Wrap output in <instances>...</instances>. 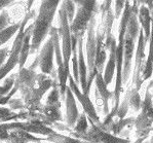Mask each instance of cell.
<instances>
[{
  "instance_id": "39",
  "label": "cell",
  "mask_w": 153,
  "mask_h": 143,
  "mask_svg": "<svg viewBox=\"0 0 153 143\" xmlns=\"http://www.w3.org/2000/svg\"><path fill=\"white\" fill-rule=\"evenodd\" d=\"M152 131H153V128H152ZM150 143H153V136L151 137V140H150Z\"/></svg>"
},
{
  "instance_id": "21",
  "label": "cell",
  "mask_w": 153,
  "mask_h": 143,
  "mask_svg": "<svg viewBox=\"0 0 153 143\" xmlns=\"http://www.w3.org/2000/svg\"><path fill=\"white\" fill-rule=\"evenodd\" d=\"M32 30H33V24L28 26V27L25 29L26 34H25V37H24V40H23L22 48H21V53H20V60H19V66H20V69L24 68L26 62H27L28 57H29V55H30V50H31Z\"/></svg>"
},
{
  "instance_id": "36",
  "label": "cell",
  "mask_w": 153,
  "mask_h": 143,
  "mask_svg": "<svg viewBox=\"0 0 153 143\" xmlns=\"http://www.w3.org/2000/svg\"><path fill=\"white\" fill-rule=\"evenodd\" d=\"M11 4H13V1H4V0H0V11H2L4 9V7H6V6H8V5H11Z\"/></svg>"
},
{
  "instance_id": "29",
  "label": "cell",
  "mask_w": 153,
  "mask_h": 143,
  "mask_svg": "<svg viewBox=\"0 0 153 143\" xmlns=\"http://www.w3.org/2000/svg\"><path fill=\"white\" fill-rule=\"evenodd\" d=\"M65 10L66 15H67L68 21L71 24L73 19L75 17V9H76V5H75L74 1H63L61 2V6Z\"/></svg>"
},
{
  "instance_id": "23",
  "label": "cell",
  "mask_w": 153,
  "mask_h": 143,
  "mask_svg": "<svg viewBox=\"0 0 153 143\" xmlns=\"http://www.w3.org/2000/svg\"><path fill=\"white\" fill-rule=\"evenodd\" d=\"M20 119L28 121V110L27 111H20L19 113H15L13 110H10L7 107L0 106V121H20Z\"/></svg>"
},
{
  "instance_id": "20",
  "label": "cell",
  "mask_w": 153,
  "mask_h": 143,
  "mask_svg": "<svg viewBox=\"0 0 153 143\" xmlns=\"http://www.w3.org/2000/svg\"><path fill=\"white\" fill-rule=\"evenodd\" d=\"M41 138H38L36 136L27 133L22 130H15L9 131L8 139L6 140V143H39L41 142Z\"/></svg>"
},
{
  "instance_id": "7",
  "label": "cell",
  "mask_w": 153,
  "mask_h": 143,
  "mask_svg": "<svg viewBox=\"0 0 153 143\" xmlns=\"http://www.w3.org/2000/svg\"><path fill=\"white\" fill-rule=\"evenodd\" d=\"M59 37L61 42V50H62L63 61L65 68L68 72H70L69 63L72 56L71 48V31H70V23L68 21L67 15L62 7L59 8Z\"/></svg>"
},
{
  "instance_id": "8",
  "label": "cell",
  "mask_w": 153,
  "mask_h": 143,
  "mask_svg": "<svg viewBox=\"0 0 153 143\" xmlns=\"http://www.w3.org/2000/svg\"><path fill=\"white\" fill-rule=\"evenodd\" d=\"M71 137H74L76 139H82L83 141L89 143H129L131 141L124 138L117 137L110 133L106 132L100 127L91 124V127L88 129L84 134L80 135H72Z\"/></svg>"
},
{
  "instance_id": "11",
  "label": "cell",
  "mask_w": 153,
  "mask_h": 143,
  "mask_svg": "<svg viewBox=\"0 0 153 143\" xmlns=\"http://www.w3.org/2000/svg\"><path fill=\"white\" fill-rule=\"evenodd\" d=\"M68 80H69V88L71 89L72 93L74 94V96L77 98V100L80 102L82 108H83V112L86 114V116H88V119L91 121V124H95V125H97V126H100L101 125L100 118H99L97 111H96V108H95V106H94L93 102L89 99V96L84 95V94L79 90L78 86L75 83L74 78H73V76L71 74L68 77Z\"/></svg>"
},
{
  "instance_id": "26",
  "label": "cell",
  "mask_w": 153,
  "mask_h": 143,
  "mask_svg": "<svg viewBox=\"0 0 153 143\" xmlns=\"http://www.w3.org/2000/svg\"><path fill=\"white\" fill-rule=\"evenodd\" d=\"M128 103L129 106L133 108L134 111H140L141 106H142V100H141V96L138 90H136L135 88H131V90H128Z\"/></svg>"
},
{
  "instance_id": "32",
  "label": "cell",
  "mask_w": 153,
  "mask_h": 143,
  "mask_svg": "<svg viewBox=\"0 0 153 143\" xmlns=\"http://www.w3.org/2000/svg\"><path fill=\"white\" fill-rule=\"evenodd\" d=\"M7 105L9 106V109L10 110H16V109H21L23 110L24 108H26L25 103L23 101V99L21 98H11L9 100V102L7 103Z\"/></svg>"
},
{
  "instance_id": "22",
  "label": "cell",
  "mask_w": 153,
  "mask_h": 143,
  "mask_svg": "<svg viewBox=\"0 0 153 143\" xmlns=\"http://www.w3.org/2000/svg\"><path fill=\"white\" fill-rule=\"evenodd\" d=\"M153 73V18L151 23V34L149 39V51H148L147 60L145 61L144 68L142 72V80L145 81L152 76Z\"/></svg>"
},
{
  "instance_id": "16",
  "label": "cell",
  "mask_w": 153,
  "mask_h": 143,
  "mask_svg": "<svg viewBox=\"0 0 153 143\" xmlns=\"http://www.w3.org/2000/svg\"><path fill=\"white\" fill-rule=\"evenodd\" d=\"M77 51H78V72H79V83L82 89V93L86 95L88 89V65L83 53V37L78 38L77 43ZM88 96V95H86Z\"/></svg>"
},
{
  "instance_id": "25",
  "label": "cell",
  "mask_w": 153,
  "mask_h": 143,
  "mask_svg": "<svg viewBox=\"0 0 153 143\" xmlns=\"http://www.w3.org/2000/svg\"><path fill=\"white\" fill-rule=\"evenodd\" d=\"M21 26H22V21L16 23V24L9 26V27L2 30V31H0V46L3 45L5 42H7L15 34H18Z\"/></svg>"
},
{
  "instance_id": "9",
  "label": "cell",
  "mask_w": 153,
  "mask_h": 143,
  "mask_svg": "<svg viewBox=\"0 0 153 143\" xmlns=\"http://www.w3.org/2000/svg\"><path fill=\"white\" fill-rule=\"evenodd\" d=\"M4 128L7 131L22 130L30 134H39L43 136H49L53 132L51 127L44 125L42 121L38 119H31V121H13V123H3L2 124Z\"/></svg>"
},
{
  "instance_id": "30",
  "label": "cell",
  "mask_w": 153,
  "mask_h": 143,
  "mask_svg": "<svg viewBox=\"0 0 153 143\" xmlns=\"http://www.w3.org/2000/svg\"><path fill=\"white\" fill-rule=\"evenodd\" d=\"M128 108H129V103H128V94L126 93V97H124L123 101L121 103H119V106L117 108V112H116V116L118 119L117 121H120V119H123L126 118V115L128 111Z\"/></svg>"
},
{
  "instance_id": "5",
  "label": "cell",
  "mask_w": 153,
  "mask_h": 143,
  "mask_svg": "<svg viewBox=\"0 0 153 143\" xmlns=\"http://www.w3.org/2000/svg\"><path fill=\"white\" fill-rule=\"evenodd\" d=\"M96 16L91 20L88 27V37H86L85 51H86V65H88V89L86 95H89V90L93 81L95 80L98 70L96 68V54H97V31H96Z\"/></svg>"
},
{
  "instance_id": "37",
  "label": "cell",
  "mask_w": 153,
  "mask_h": 143,
  "mask_svg": "<svg viewBox=\"0 0 153 143\" xmlns=\"http://www.w3.org/2000/svg\"><path fill=\"white\" fill-rule=\"evenodd\" d=\"M144 139H145V137H139L138 139H137V141H136L135 143H140L141 141H143Z\"/></svg>"
},
{
  "instance_id": "31",
  "label": "cell",
  "mask_w": 153,
  "mask_h": 143,
  "mask_svg": "<svg viewBox=\"0 0 153 143\" xmlns=\"http://www.w3.org/2000/svg\"><path fill=\"white\" fill-rule=\"evenodd\" d=\"M9 26H11V21L10 17H9L8 13L3 9V10L0 13V31L6 29Z\"/></svg>"
},
{
  "instance_id": "28",
  "label": "cell",
  "mask_w": 153,
  "mask_h": 143,
  "mask_svg": "<svg viewBox=\"0 0 153 143\" xmlns=\"http://www.w3.org/2000/svg\"><path fill=\"white\" fill-rule=\"evenodd\" d=\"M16 74H11L7 77H5L3 81V84L0 86V96H6L10 93V91L13 90V86L16 83Z\"/></svg>"
},
{
  "instance_id": "2",
  "label": "cell",
  "mask_w": 153,
  "mask_h": 143,
  "mask_svg": "<svg viewBox=\"0 0 153 143\" xmlns=\"http://www.w3.org/2000/svg\"><path fill=\"white\" fill-rule=\"evenodd\" d=\"M131 15V2L126 1L123 13L119 25V32H118V44L116 45L115 50V58H116V79H115V89H114V104L111 111L117 112V108L120 103V94L122 90V68H123V46H124V35L126 32V27Z\"/></svg>"
},
{
  "instance_id": "24",
  "label": "cell",
  "mask_w": 153,
  "mask_h": 143,
  "mask_svg": "<svg viewBox=\"0 0 153 143\" xmlns=\"http://www.w3.org/2000/svg\"><path fill=\"white\" fill-rule=\"evenodd\" d=\"M60 98H61V94H60V88H59V81L53 79V88H51V93L48 96L45 105H51V106H56L61 108Z\"/></svg>"
},
{
  "instance_id": "10",
  "label": "cell",
  "mask_w": 153,
  "mask_h": 143,
  "mask_svg": "<svg viewBox=\"0 0 153 143\" xmlns=\"http://www.w3.org/2000/svg\"><path fill=\"white\" fill-rule=\"evenodd\" d=\"M147 43V40L145 39L144 32L142 29H140V33L138 36L137 41V48H136L135 53V69H134V75H133V84L136 90L140 91L142 86V72L144 68V59H145V46Z\"/></svg>"
},
{
  "instance_id": "15",
  "label": "cell",
  "mask_w": 153,
  "mask_h": 143,
  "mask_svg": "<svg viewBox=\"0 0 153 143\" xmlns=\"http://www.w3.org/2000/svg\"><path fill=\"white\" fill-rule=\"evenodd\" d=\"M95 81H96V96L102 101L103 113H104V115L106 116V115H108L110 112L108 102H109V100L114 96V94L108 90L107 84L105 83L104 78H103V74L98 73L97 75H96Z\"/></svg>"
},
{
  "instance_id": "40",
  "label": "cell",
  "mask_w": 153,
  "mask_h": 143,
  "mask_svg": "<svg viewBox=\"0 0 153 143\" xmlns=\"http://www.w3.org/2000/svg\"><path fill=\"white\" fill-rule=\"evenodd\" d=\"M39 143H41V142H39Z\"/></svg>"
},
{
  "instance_id": "27",
  "label": "cell",
  "mask_w": 153,
  "mask_h": 143,
  "mask_svg": "<svg viewBox=\"0 0 153 143\" xmlns=\"http://www.w3.org/2000/svg\"><path fill=\"white\" fill-rule=\"evenodd\" d=\"M44 140L53 143H81L79 139H76L71 136H66L63 134H59L56 132H53L51 135L48 136Z\"/></svg>"
},
{
  "instance_id": "33",
  "label": "cell",
  "mask_w": 153,
  "mask_h": 143,
  "mask_svg": "<svg viewBox=\"0 0 153 143\" xmlns=\"http://www.w3.org/2000/svg\"><path fill=\"white\" fill-rule=\"evenodd\" d=\"M113 4L115 5V13H114V18L115 19H119L121 16V13H123L124 6H126V2L124 1H115L113 2Z\"/></svg>"
},
{
  "instance_id": "38",
  "label": "cell",
  "mask_w": 153,
  "mask_h": 143,
  "mask_svg": "<svg viewBox=\"0 0 153 143\" xmlns=\"http://www.w3.org/2000/svg\"><path fill=\"white\" fill-rule=\"evenodd\" d=\"M140 143H150V142H147V141H145V139L143 140V141H141Z\"/></svg>"
},
{
  "instance_id": "3",
  "label": "cell",
  "mask_w": 153,
  "mask_h": 143,
  "mask_svg": "<svg viewBox=\"0 0 153 143\" xmlns=\"http://www.w3.org/2000/svg\"><path fill=\"white\" fill-rule=\"evenodd\" d=\"M140 33L138 15L131 11V18L128 23L126 32L124 35L123 46V68H122V83H126L131 72V60L136 53L138 36Z\"/></svg>"
},
{
  "instance_id": "19",
  "label": "cell",
  "mask_w": 153,
  "mask_h": 143,
  "mask_svg": "<svg viewBox=\"0 0 153 143\" xmlns=\"http://www.w3.org/2000/svg\"><path fill=\"white\" fill-rule=\"evenodd\" d=\"M140 2V1H139ZM140 4H142L140 2ZM138 21L139 23L142 26L141 29L144 32V36L146 40H149L150 39V34H151V23H152V17L151 13H150L149 9L146 5L142 4V5L139 7V13H138Z\"/></svg>"
},
{
  "instance_id": "17",
  "label": "cell",
  "mask_w": 153,
  "mask_h": 143,
  "mask_svg": "<svg viewBox=\"0 0 153 143\" xmlns=\"http://www.w3.org/2000/svg\"><path fill=\"white\" fill-rule=\"evenodd\" d=\"M37 75L38 73H36V71L24 67L19 70V73L16 74V83L18 86L35 88L37 83Z\"/></svg>"
},
{
  "instance_id": "13",
  "label": "cell",
  "mask_w": 153,
  "mask_h": 143,
  "mask_svg": "<svg viewBox=\"0 0 153 143\" xmlns=\"http://www.w3.org/2000/svg\"><path fill=\"white\" fill-rule=\"evenodd\" d=\"M38 56L39 60V68L42 74L49 75L53 72V56H55V48L51 38L49 37L48 40L42 46L40 53Z\"/></svg>"
},
{
  "instance_id": "14",
  "label": "cell",
  "mask_w": 153,
  "mask_h": 143,
  "mask_svg": "<svg viewBox=\"0 0 153 143\" xmlns=\"http://www.w3.org/2000/svg\"><path fill=\"white\" fill-rule=\"evenodd\" d=\"M65 104H66V125L68 128L73 129L79 118V111L77 108L76 101H75L74 94L71 89L67 86L65 95Z\"/></svg>"
},
{
  "instance_id": "1",
  "label": "cell",
  "mask_w": 153,
  "mask_h": 143,
  "mask_svg": "<svg viewBox=\"0 0 153 143\" xmlns=\"http://www.w3.org/2000/svg\"><path fill=\"white\" fill-rule=\"evenodd\" d=\"M60 3V1H42L40 3L39 13L33 23L30 55H33L38 51L45 37L49 34L56 11Z\"/></svg>"
},
{
  "instance_id": "4",
  "label": "cell",
  "mask_w": 153,
  "mask_h": 143,
  "mask_svg": "<svg viewBox=\"0 0 153 143\" xmlns=\"http://www.w3.org/2000/svg\"><path fill=\"white\" fill-rule=\"evenodd\" d=\"M76 13L70 24V31L77 38L84 36L91 20L98 13L99 6L97 1H74Z\"/></svg>"
},
{
  "instance_id": "18",
  "label": "cell",
  "mask_w": 153,
  "mask_h": 143,
  "mask_svg": "<svg viewBox=\"0 0 153 143\" xmlns=\"http://www.w3.org/2000/svg\"><path fill=\"white\" fill-rule=\"evenodd\" d=\"M116 41L115 39L112 41L111 46L109 50V59L107 61V64L105 66L104 72H103V78H104L105 83L110 84L114 77L115 70H116V58H115V50H116Z\"/></svg>"
},
{
  "instance_id": "12",
  "label": "cell",
  "mask_w": 153,
  "mask_h": 143,
  "mask_svg": "<svg viewBox=\"0 0 153 143\" xmlns=\"http://www.w3.org/2000/svg\"><path fill=\"white\" fill-rule=\"evenodd\" d=\"M22 99L25 103L26 108L30 111H37L38 112L42 107L41 100L44 96V93L38 86L35 88H26V86H19Z\"/></svg>"
},
{
  "instance_id": "35",
  "label": "cell",
  "mask_w": 153,
  "mask_h": 143,
  "mask_svg": "<svg viewBox=\"0 0 153 143\" xmlns=\"http://www.w3.org/2000/svg\"><path fill=\"white\" fill-rule=\"evenodd\" d=\"M8 136H9V131L6 130L2 124H0V140L6 141L8 139Z\"/></svg>"
},
{
  "instance_id": "6",
  "label": "cell",
  "mask_w": 153,
  "mask_h": 143,
  "mask_svg": "<svg viewBox=\"0 0 153 143\" xmlns=\"http://www.w3.org/2000/svg\"><path fill=\"white\" fill-rule=\"evenodd\" d=\"M34 16H35L34 10L27 11V13H26L24 19L22 20V26H21L20 30H19L18 34H16V39L13 40V48H11L10 53H9V57H8L7 62L4 63L3 66L0 68V80L5 78V77L8 75L9 72H10L16 65H19L21 48H22L23 40H24V37L26 34V32H25L26 26H27V23L29 22L30 19H32Z\"/></svg>"
},
{
  "instance_id": "34",
  "label": "cell",
  "mask_w": 153,
  "mask_h": 143,
  "mask_svg": "<svg viewBox=\"0 0 153 143\" xmlns=\"http://www.w3.org/2000/svg\"><path fill=\"white\" fill-rule=\"evenodd\" d=\"M10 51H9L8 48H0V68L4 65V62H5V59L7 58V56L9 55Z\"/></svg>"
}]
</instances>
